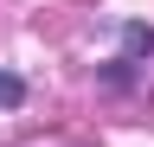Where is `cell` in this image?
Returning a JSON list of instances; mask_svg holds the SVG:
<instances>
[{
    "label": "cell",
    "instance_id": "2",
    "mask_svg": "<svg viewBox=\"0 0 154 147\" xmlns=\"http://www.w3.org/2000/svg\"><path fill=\"white\" fill-rule=\"evenodd\" d=\"M0 102H19V83L13 77H0Z\"/></svg>",
    "mask_w": 154,
    "mask_h": 147
},
{
    "label": "cell",
    "instance_id": "1",
    "mask_svg": "<svg viewBox=\"0 0 154 147\" xmlns=\"http://www.w3.org/2000/svg\"><path fill=\"white\" fill-rule=\"evenodd\" d=\"M122 45H128V58H141V51L154 58V32H148V26H128V32H122Z\"/></svg>",
    "mask_w": 154,
    "mask_h": 147
}]
</instances>
